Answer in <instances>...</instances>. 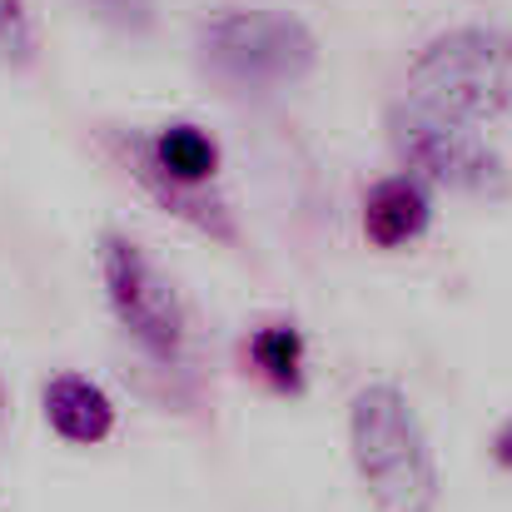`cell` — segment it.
I'll return each instance as SVG.
<instances>
[{
    "label": "cell",
    "mask_w": 512,
    "mask_h": 512,
    "mask_svg": "<svg viewBox=\"0 0 512 512\" xmlns=\"http://www.w3.org/2000/svg\"><path fill=\"white\" fill-rule=\"evenodd\" d=\"M348 448L368 498L383 512L438 508V463L428 433L398 383H368L348 408Z\"/></svg>",
    "instance_id": "obj_1"
},
{
    "label": "cell",
    "mask_w": 512,
    "mask_h": 512,
    "mask_svg": "<svg viewBox=\"0 0 512 512\" xmlns=\"http://www.w3.org/2000/svg\"><path fill=\"white\" fill-rule=\"evenodd\" d=\"M40 403H45V423L65 443L90 448V443H105L115 433V403H110V393L100 383L80 378V373H55L45 383Z\"/></svg>",
    "instance_id": "obj_8"
},
{
    "label": "cell",
    "mask_w": 512,
    "mask_h": 512,
    "mask_svg": "<svg viewBox=\"0 0 512 512\" xmlns=\"http://www.w3.org/2000/svg\"><path fill=\"white\" fill-rule=\"evenodd\" d=\"M100 279H105V299L120 319V329L135 339V348L155 363L174 368L184 358L189 324H184V304L174 294V284L145 259V249L125 234H100Z\"/></svg>",
    "instance_id": "obj_5"
},
{
    "label": "cell",
    "mask_w": 512,
    "mask_h": 512,
    "mask_svg": "<svg viewBox=\"0 0 512 512\" xmlns=\"http://www.w3.org/2000/svg\"><path fill=\"white\" fill-rule=\"evenodd\" d=\"M493 458H498L503 468H512V418L498 428V438H493Z\"/></svg>",
    "instance_id": "obj_13"
},
{
    "label": "cell",
    "mask_w": 512,
    "mask_h": 512,
    "mask_svg": "<svg viewBox=\"0 0 512 512\" xmlns=\"http://www.w3.org/2000/svg\"><path fill=\"white\" fill-rule=\"evenodd\" d=\"M150 150H155V165L170 170L174 179H184V184H209L219 170V145L189 120H174L165 130H155Z\"/></svg>",
    "instance_id": "obj_9"
},
{
    "label": "cell",
    "mask_w": 512,
    "mask_h": 512,
    "mask_svg": "<svg viewBox=\"0 0 512 512\" xmlns=\"http://www.w3.org/2000/svg\"><path fill=\"white\" fill-rule=\"evenodd\" d=\"M5 408H10V398H5V378H0V423H5Z\"/></svg>",
    "instance_id": "obj_14"
},
{
    "label": "cell",
    "mask_w": 512,
    "mask_h": 512,
    "mask_svg": "<svg viewBox=\"0 0 512 512\" xmlns=\"http://www.w3.org/2000/svg\"><path fill=\"white\" fill-rule=\"evenodd\" d=\"M433 219V199H428V184L418 174H388L378 179L368 194H363V234L368 244L378 249H403L413 244Z\"/></svg>",
    "instance_id": "obj_7"
},
{
    "label": "cell",
    "mask_w": 512,
    "mask_h": 512,
    "mask_svg": "<svg viewBox=\"0 0 512 512\" xmlns=\"http://www.w3.org/2000/svg\"><path fill=\"white\" fill-rule=\"evenodd\" d=\"M110 150H115V160L135 174V184H140L165 214L194 224L199 234H209V239H219V244H234V239H239L229 204H224L209 184H184V179H174L170 170L155 165L150 135H140V130H115V135H110Z\"/></svg>",
    "instance_id": "obj_6"
},
{
    "label": "cell",
    "mask_w": 512,
    "mask_h": 512,
    "mask_svg": "<svg viewBox=\"0 0 512 512\" xmlns=\"http://www.w3.org/2000/svg\"><path fill=\"white\" fill-rule=\"evenodd\" d=\"M403 90L413 105L463 125L503 120L512 110V35L498 25L438 30L408 60Z\"/></svg>",
    "instance_id": "obj_2"
},
{
    "label": "cell",
    "mask_w": 512,
    "mask_h": 512,
    "mask_svg": "<svg viewBox=\"0 0 512 512\" xmlns=\"http://www.w3.org/2000/svg\"><path fill=\"white\" fill-rule=\"evenodd\" d=\"M0 55L10 65L35 60V20H30L25 0H0Z\"/></svg>",
    "instance_id": "obj_11"
},
{
    "label": "cell",
    "mask_w": 512,
    "mask_h": 512,
    "mask_svg": "<svg viewBox=\"0 0 512 512\" xmlns=\"http://www.w3.org/2000/svg\"><path fill=\"white\" fill-rule=\"evenodd\" d=\"M194 50L214 80L239 90L294 85L319 65V35L299 15L269 5H224L204 15L194 30Z\"/></svg>",
    "instance_id": "obj_3"
},
{
    "label": "cell",
    "mask_w": 512,
    "mask_h": 512,
    "mask_svg": "<svg viewBox=\"0 0 512 512\" xmlns=\"http://www.w3.org/2000/svg\"><path fill=\"white\" fill-rule=\"evenodd\" d=\"M388 140L408 174H418L423 184H443L478 199L508 194V160L488 145V135H478V125H463L403 100L388 110Z\"/></svg>",
    "instance_id": "obj_4"
},
{
    "label": "cell",
    "mask_w": 512,
    "mask_h": 512,
    "mask_svg": "<svg viewBox=\"0 0 512 512\" xmlns=\"http://www.w3.org/2000/svg\"><path fill=\"white\" fill-rule=\"evenodd\" d=\"M254 368L279 388V393H304V334L294 324H264L249 339Z\"/></svg>",
    "instance_id": "obj_10"
},
{
    "label": "cell",
    "mask_w": 512,
    "mask_h": 512,
    "mask_svg": "<svg viewBox=\"0 0 512 512\" xmlns=\"http://www.w3.org/2000/svg\"><path fill=\"white\" fill-rule=\"evenodd\" d=\"M95 15H105L110 25H120V30H145L150 20H155V5L150 0H85Z\"/></svg>",
    "instance_id": "obj_12"
}]
</instances>
